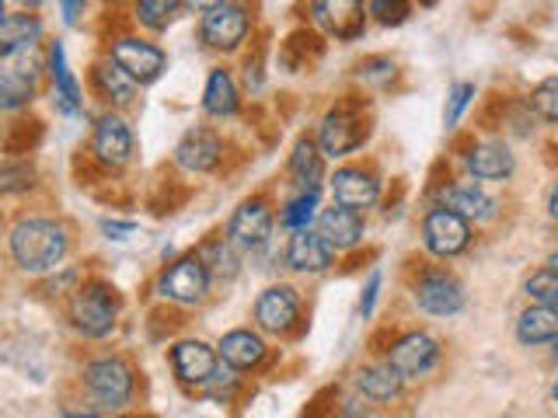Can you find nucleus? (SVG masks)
Instances as JSON below:
<instances>
[{
    "instance_id": "nucleus-20",
    "label": "nucleus",
    "mask_w": 558,
    "mask_h": 418,
    "mask_svg": "<svg viewBox=\"0 0 558 418\" xmlns=\"http://www.w3.org/2000/svg\"><path fill=\"white\" fill-rule=\"evenodd\" d=\"M220 157H223V144H220V136L209 130H192L179 139V147H174V164L192 174L214 171L220 164Z\"/></svg>"
},
{
    "instance_id": "nucleus-47",
    "label": "nucleus",
    "mask_w": 558,
    "mask_h": 418,
    "mask_svg": "<svg viewBox=\"0 0 558 418\" xmlns=\"http://www.w3.org/2000/svg\"><path fill=\"white\" fill-rule=\"evenodd\" d=\"M112 418H140V415H112Z\"/></svg>"
},
{
    "instance_id": "nucleus-11",
    "label": "nucleus",
    "mask_w": 558,
    "mask_h": 418,
    "mask_svg": "<svg viewBox=\"0 0 558 418\" xmlns=\"http://www.w3.org/2000/svg\"><path fill=\"white\" fill-rule=\"evenodd\" d=\"M301 321V296L293 286L279 283L258 293L255 300V324L266 335H290L293 324Z\"/></svg>"
},
{
    "instance_id": "nucleus-18",
    "label": "nucleus",
    "mask_w": 558,
    "mask_h": 418,
    "mask_svg": "<svg viewBox=\"0 0 558 418\" xmlns=\"http://www.w3.org/2000/svg\"><path fill=\"white\" fill-rule=\"evenodd\" d=\"M440 206H447L458 217L475 220V223H488V220L499 217V199L488 196L485 185L478 179H471V182H450L440 192Z\"/></svg>"
},
{
    "instance_id": "nucleus-35",
    "label": "nucleus",
    "mask_w": 558,
    "mask_h": 418,
    "mask_svg": "<svg viewBox=\"0 0 558 418\" xmlns=\"http://www.w3.org/2000/svg\"><path fill=\"white\" fill-rule=\"evenodd\" d=\"M531 109L548 119V122H558V77H545L534 91H531Z\"/></svg>"
},
{
    "instance_id": "nucleus-15",
    "label": "nucleus",
    "mask_w": 558,
    "mask_h": 418,
    "mask_svg": "<svg viewBox=\"0 0 558 418\" xmlns=\"http://www.w3.org/2000/svg\"><path fill=\"white\" fill-rule=\"evenodd\" d=\"M112 60L126 70V74L136 81V84H154L157 77L165 74L168 66V57L161 46L154 42H144V39H133V35H126V39L112 42Z\"/></svg>"
},
{
    "instance_id": "nucleus-1",
    "label": "nucleus",
    "mask_w": 558,
    "mask_h": 418,
    "mask_svg": "<svg viewBox=\"0 0 558 418\" xmlns=\"http://www.w3.org/2000/svg\"><path fill=\"white\" fill-rule=\"evenodd\" d=\"M8 251L14 258V266L28 275H46L52 269L63 266V258L70 251L66 226L46 217H25L11 226L8 234Z\"/></svg>"
},
{
    "instance_id": "nucleus-32",
    "label": "nucleus",
    "mask_w": 558,
    "mask_h": 418,
    "mask_svg": "<svg viewBox=\"0 0 558 418\" xmlns=\"http://www.w3.org/2000/svg\"><path fill=\"white\" fill-rule=\"evenodd\" d=\"M182 11V0H136V22L150 32H165Z\"/></svg>"
},
{
    "instance_id": "nucleus-23",
    "label": "nucleus",
    "mask_w": 558,
    "mask_h": 418,
    "mask_svg": "<svg viewBox=\"0 0 558 418\" xmlns=\"http://www.w3.org/2000/svg\"><path fill=\"white\" fill-rule=\"evenodd\" d=\"M49 77H52V95H57V109L63 115H77L84 109V98H81V84L66 63V49L60 39L49 42Z\"/></svg>"
},
{
    "instance_id": "nucleus-7",
    "label": "nucleus",
    "mask_w": 558,
    "mask_h": 418,
    "mask_svg": "<svg viewBox=\"0 0 558 418\" xmlns=\"http://www.w3.org/2000/svg\"><path fill=\"white\" fill-rule=\"evenodd\" d=\"M423 244H426V251L436 258L461 255L471 244V220L458 217L447 206H436L423 217Z\"/></svg>"
},
{
    "instance_id": "nucleus-12",
    "label": "nucleus",
    "mask_w": 558,
    "mask_h": 418,
    "mask_svg": "<svg viewBox=\"0 0 558 418\" xmlns=\"http://www.w3.org/2000/svg\"><path fill=\"white\" fill-rule=\"evenodd\" d=\"M314 25L325 28L331 39L353 42L366 28V8L363 0H311Z\"/></svg>"
},
{
    "instance_id": "nucleus-42",
    "label": "nucleus",
    "mask_w": 558,
    "mask_h": 418,
    "mask_svg": "<svg viewBox=\"0 0 558 418\" xmlns=\"http://www.w3.org/2000/svg\"><path fill=\"white\" fill-rule=\"evenodd\" d=\"M60 8H63V22L77 25L81 14H84V0H60Z\"/></svg>"
},
{
    "instance_id": "nucleus-30",
    "label": "nucleus",
    "mask_w": 558,
    "mask_h": 418,
    "mask_svg": "<svg viewBox=\"0 0 558 418\" xmlns=\"http://www.w3.org/2000/svg\"><path fill=\"white\" fill-rule=\"evenodd\" d=\"M39 39H43V22L35 14H4V22H0V46H4V52L35 49Z\"/></svg>"
},
{
    "instance_id": "nucleus-40",
    "label": "nucleus",
    "mask_w": 558,
    "mask_h": 418,
    "mask_svg": "<svg viewBox=\"0 0 558 418\" xmlns=\"http://www.w3.org/2000/svg\"><path fill=\"white\" fill-rule=\"evenodd\" d=\"M136 231L133 220H101V234L112 237V241H126Z\"/></svg>"
},
{
    "instance_id": "nucleus-26",
    "label": "nucleus",
    "mask_w": 558,
    "mask_h": 418,
    "mask_svg": "<svg viewBox=\"0 0 558 418\" xmlns=\"http://www.w3.org/2000/svg\"><path fill=\"white\" fill-rule=\"evenodd\" d=\"M517 342L520 345H551L558 342V310L555 307H527L517 318Z\"/></svg>"
},
{
    "instance_id": "nucleus-29",
    "label": "nucleus",
    "mask_w": 558,
    "mask_h": 418,
    "mask_svg": "<svg viewBox=\"0 0 558 418\" xmlns=\"http://www.w3.org/2000/svg\"><path fill=\"white\" fill-rule=\"evenodd\" d=\"M322 147L318 139L311 136H301L293 144V153H290V174L293 182L301 188H318V179H322Z\"/></svg>"
},
{
    "instance_id": "nucleus-14",
    "label": "nucleus",
    "mask_w": 558,
    "mask_h": 418,
    "mask_svg": "<svg viewBox=\"0 0 558 418\" xmlns=\"http://www.w3.org/2000/svg\"><path fill=\"white\" fill-rule=\"evenodd\" d=\"M366 139L363 115L353 109H331L318 126V147L325 157H349Z\"/></svg>"
},
{
    "instance_id": "nucleus-37",
    "label": "nucleus",
    "mask_w": 558,
    "mask_h": 418,
    "mask_svg": "<svg viewBox=\"0 0 558 418\" xmlns=\"http://www.w3.org/2000/svg\"><path fill=\"white\" fill-rule=\"evenodd\" d=\"M32 185H35V171H32V164H14V161L4 164V174H0V188H4L8 196H14V192H25V188H32Z\"/></svg>"
},
{
    "instance_id": "nucleus-36",
    "label": "nucleus",
    "mask_w": 558,
    "mask_h": 418,
    "mask_svg": "<svg viewBox=\"0 0 558 418\" xmlns=\"http://www.w3.org/2000/svg\"><path fill=\"white\" fill-rule=\"evenodd\" d=\"M475 84H453L450 87V98H447V112H444V126L447 130H453V126H458V122H461V115L468 112V104L471 101H475Z\"/></svg>"
},
{
    "instance_id": "nucleus-5",
    "label": "nucleus",
    "mask_w": 558,
    "mask_h": 418,
    "mask_svg": "<svg viewBox=\"0 0 558 418\" xmlns=\"http://www.w3.org/2000/svg\"><path fill=\"white\" fill-rule=\"evenodd\" d=\"M199 32L209 49L234 52L244 42V35H248V11L234 4V0H217V4L203 8Z\"/></svg>"
},
{
    "instance_id": "nucleus-43",
    "label": "nucleus",
    "mask_w": 558,
    "mask_h": 418,
    "mask_svg": "<svg viewBox=\"0 0 558 418\" xmlns=\"http://www.w3.org/2000/svg\"><path fill=\"white\" fill-rule=\"evenodd\" d=\"M548 213H551V220H558V182L548 192Z\"/></svg>"
},
{
    "instance_id": "nucleus-8",
    "label": "nucleus",
    "mask_w": 558,
    "mask_h": 418,
    "mask_svg": "<svg viewBox=\"0 0 558 418\" xmlns=\"http://www.w3.org/2000/svg\"><path fill=\"white\" fill-rule=\"evenodd\" d=\"M440 356H444V345L440 339H433L429 331H409V335H401L388 348V362L405 380L429 377L436 370V362H440Z\"/></svg>"
},
{
    "instance_id": "nucleus-16",
    "label": "nucleus",
    "mask_w": 558,
    "mask_h": 418,
    "mask_svg": "<svg viewBox=\"0 0 558 418\" xmlns=\"http://www.w3.org/2000/svg\"><path fill=\"white\" fill-rule=\"evenodd\" d=\"M92 153L105 168H126L133 161V130L130 122L109 112L95 122V136H92Z\"/></svg>"
},
{
    "instance_id": "nucleus-28",
    "label": "nucleus",
    "mask_w": 558,
    "mask_h": 418,
    "mask_svg": "<svg viewBox=\"0 0 558 418\" xmlns=\"http://www.w3.org/2000/svg\"><path fill=\"white\" fill-rule=\"evenodd\" d=\"M238 84L231 77V70H209V77H206V91H203V109L206 115H214V119H227V115H234L238 112Z\"/></svg>"
},
{
    "instance_id": "nucleus-9",
    "label": "nucleus",
    "mask_w": 558,
    "mask_h": 418,
    "mask_svg": "<svg viewBox=\"0 0 558 418\" xmlns=\"http://www.w3.org/2000/svg\"><path fill=\"white\" fill-rule=\"evenodd\" d=\"M412 300L418 310L433 314V318H453L461 314L468 304V293L461 286V279H453L450 272H426L418 283L412 286Z\"/></svg>"
},
{
    "instance_id": "nucleus-38",
    "label": "nucleus",
    "mask_w": 558,
    "mask_h": 418,
    "mask_svg": "<svg viewBox=\"0 0 558 418\" xmlns=\"http://www.w3.org/2000/svg\"><path fill=\"white\" fill-rule=\"evenodd\" d=\"M366 11H371L380 25H401L409 17V0H371Z\"/></svg>"
},
{
    "instance_id": "nucleus-10",
    "label": "nucleus",
    "mask_w": 558,
    "mask_h": 418,
    "mask_svg": "<svg viewBox=\"0 0 558 418\" xmlns=\"http://www.w3.org/2000/svg\"><path fill=\"white\" fill-rule=\"evenodd\" d=\"M272 237V209L266 199H244L227 220V241L241 251H262Z\"/></svg>"
},
{
    "instance_id": "nucleus-46",
    "label": "nucleus",
    "mask_w": 558,
    "mask_h": 418,
    "mask_svg": "<svg viewBox=\"0 0 558 418\" xmlns=\"http://www.w3.org/2000/svg\"><path fill=\"white\" fill-rule=\"evenodd\" d=\"M551 356L558 359V342H551Z\"/></svg>"
},
{
    "instance_id": "nucleus-19",
    "label": "nucleus",
    "mask_w": 558,
    "mask_h": 418,
    "mask_svg": "<svg viewBox=\"0 0 558 418\" xmlns=\"http://www.w3.org/2000/svg\"><path fill=\"white\" fill-rule=\"evenodd\" d=\"M287 266L293 272H304V275H322L331 269V261H336V248L318 234V231H293L290 241H287Z\"/></svg>"
},
{
    "instance_id": "nucleus-31",
    "label": "nucleus",
    "mask_w": 558,
    "mask_h": 418,
    "mask_svg": "<svg viewBox=\"0 0 558 418\" xmlns=\"http://www.w3.org/2000/svg\"><path fill=\"white\" fill-rule=\"evenodd\" d=\"M206 272L214 279H234L238 275V248L227 237H214L199 248Z\"/></svg>"
},
{
    "instance_id": "nucleus-13",
    "label": "nucleus",
    "mask_w": 558,
    "mask_h": 418,
    "mask_svg": "<svg viewBox=\"0 0 558 418\" xmlns=\"http://www.w3.org/2000/svg\"><path fill=\"white\" fill-rule=\"evenodd\" d=\"M217 359L220 353L214 345H206L203 339H182L171 345V370L182 383H189V388H206V383L214 380V373L220 370Z\"/></svg>"
},
{
    "instance_id": "nucleus-44",
    "label": "nucleus",
    "mask_w": 558,
    "mask_h": 418,
    "mask_svg": "<svg viewBox=\"0 0 558 418\" xmlns=\"http://www.w3.org/2000/svg\"><path fill=\"white\" fill-rule=\"evenodd\" d=\"M548 269H555V272H558V251H551V255H548Z\"/></svg>"
},
{
    "instance_id": "nucleus-24",
    "label": "nucleus",
    "mask_w": 558,
    "mask_h": 418,
    "mask_svg": "<svg viewBox=\"0 0 558 418\" xmlns=\"http://www.w3.org/2000/svg\"><path fill=\"white\" fill-rule=\"evenodd\" d=\"M217 353H220V362L231 366V370H255V366L266 359V342H262V335L252 328H234L220 339Z\"/></svg>"
},
{
    "instance_id": "nucleus-48",
    "label": "nucleus",
    "mask_w": 558,
    "mask_h": 418,
    "mask_svg": "<svg viewBox=\"0 0 558 418\" xmlns=\"http://www.w3.org/2000/svg\"><path fill=\"white\" fill-rule=\"evenodd\" d=\"M25 4H39V0H25Z\"/></svg>"
},
{
    "instance_id": "nucleus-2",
    "label": "nucleus",
    "mask_w": 558,
    "mask_h": 418,
    "mask_svg": "<svg viewBox=\"0 0 558 418\" xmlns=\"http://www.w3.org/2000/svg\"><path fill=\"white\" fill-rule=\"evenodd\" d=\"M84 388L92 394L98 411H119L133 401L136 377L133 366L119 356H101L84 366Z\"/></svg>"
},
{
    "instance_id": "nucleus-25",
    "label": "nucleus",
    "mask_w": 558,
    "mask_h": 418,
    "mask_svg": "<svg viewBox=\"0 0 558 418\" xmlns=\"http://www.w3.org/2000/svg\"><path fill=\"white\" fill-rule=\"evenodd\" d=\"M401 388H405V377H401L391 362H371V366H363V370H356V391L366 401H377V405L398 401Z\"/></svg>"
},
{
    "instance_id": "nucleus-21",
    "label": "nucleus",
    "mask_w": 558,
    "mask_h": 418,
    "mask_svg": "<svg viewBox=\"0 0 558 418\" xmlns=\"http://www.w3.org/2000/svg\"><path fill=\"white\" fill-rule=\"evenodd\" d=\"M468 171L478 182H506L513 179L517 157L502 139H485V144H475L468 150Z\"/></svg>"
},
{
    "instance_id": "nucleus-34",
    "label": "nucleus",
    "mask_w": 558,
    "mask_h": 418,
    "mask_svg": "<svg viewBox=\"0 0 558 418\" xmlns=\"http://www.w3.org/2000/svg\"><path fill=\"white\" fill-rule=\"evenodd\" d=\"M523 290H527V296L534 304H541V307H555L558 310V272L555 269H537V272H531V279L523 283Z\"/></svg>"
},
{
    "instance_id": "nucleus-45",
    "label": "nucleus",
    "mask_w": 558,
    "mask_h": 418,
    "mask_svg": "<svg viewBox=\"0 0 558 418\" xmlns=\"http://www.w3.org/2000/svg\"><path fill=\"white\" fill-rule=\"evenodd\" d=\"M551 397H555V405H558V380H555V388H551Z\"/></svg>"
},
{
    "instance_id": "nucleus-4",
    "label": "nucleus",
    "mask_w": 558,
    "mask_h": 418,
    "mask_svg": "<svg viewBox=\"0 0 558 418\" xmlns=\"http://www.w3.org/2000/svg\"><path fill=\"white\" fill-rule=\"evenodd\" d=\"M209 283H214V275L206 272L203 258L199 255H185V258L171 261V266L165 269L161 283H157V293H161L165 300H171V304L196 307V304L206 300Z\"/></svg>"
},
{
    "instance_id": "nucleus-39",
    "label": "nucleus",
    "mask_w": 558,
    "mask_h": 418,
    "mask_svg": "<svg viewBox=\"0 0 558 418\" xmlns=\"http://www.w3.org/2000/svg\"><path fill=\"white\" fill-rule=\"evenodd\" d=\"M377 293H380V272L374 269L371 275H366V286H363V296H360V314H363V318H371V314H374Z\"/></svg>"
},
{
    "instance_id": "nucleus-3",
    "label": "nucleus",
    "mask_w": 558,
    "mask_h": 418,
    "mask_svg": "<svg viewBox=\"0 0 558 418\" xmlns=\"http://www.w3.org/2000/svg\"><path fill=\"white\" fill-rule=\"evenodd\" d=\"M116 318H119V300L101 283H84L74 293V300H70V321H74V328L84 339H109L116 331Z\"/></svg>"
},
{
    "instance_id": "nucleus-27",
    "label": "nucleus",
    "mask_w": 558,
    "mask_h": 418,
    "mask_svg": "<svg viewBox=\"0 0 558 418\" xmlns=\"http://www.w3.org/2000/svg\"><path fill=\"white\" fill-rule=\"evenodd\" d=\"M95 87H98V95L105 101L116 104V109H126V104L136 98V81L112 57L95 63Z\"/></svg>"
},
{
    "instance_id": "nucleus-41",
    "label": "nucleus",
    "mask_w": 558,
    "mask_h": 418,
    "mask_svg": "<svg viewBox=\"0 0 558 418\" xmlns=\"http://www.w3.org/2000/svg\"><path fill=\"white\" fill-rule=\"evenodd\" d=\"M360 77L388 81V77H395V63H388V60H366V63H360Z\"/></svg>"
},
{
    "instance_id": "nucleus-33",
    "label": "nucleus",
    "mask_w": 558,
    "mask_h": 418,
    "mask_svg": "<svg viewBox=\"0 0 558 418\" xmlns=\"http://www.w3.org/2000/svg\"><path fill=\"white\" fill-rule=\"evenodd\" d=\"M314 209H318V188H301V196L287 202L279 223H283L287 231H311Z\"/></svg>"
},
{
    "instance_id": "nucleus-22",
    "label": "nucleus",
    "mask_w": 558,
    "mask_h": 418,
    "mask_svg": "<svg viewBox=\"0 0 558 418\" xmlns=\"http://www.w3.org/2000/svg\"><path fill=\"white\" fill-rule=\"evenodd\" d=\"M318 234L331 244L336 251H353L356 244L363 241L366 226H363V217L356 213V209L349 206H328L318 213Z\"/></svg>"
},
{
    "instance_id": "nucleus-6",
    "label": "nucleus",
    "mask_w": 558,
    "mask_h": 418,
    "mask_svg": "<svg viewBox=\"0 0 558 418\" xmlns=\"http://www.w3.org/2000/svg\"><path fill=\"white\" fill-rule=\"evenodd\" d=\"M39 70L43 63L35 57V49L4 52V63H0V104H4L8 112L32 101L35 84H39Z\"/></svg>"
},
{
    "instance_id": "nucleus-17",
    "label": "nucleus",
    "mask_w": 558,
    "mask_h": 418,
    "mask_svg": "<svg viewBox=\"0 0 558 418\" xmlns=\"http://www.w3.org/2000/svg\"><path fill=\"white\" fill-rule=\"evenodd\" d=\"M331 199L339 206H349V209H371L377 199H380V179L371 171V168H360V164H345L331 174Z\"/></svg>"
}]
</instances>
